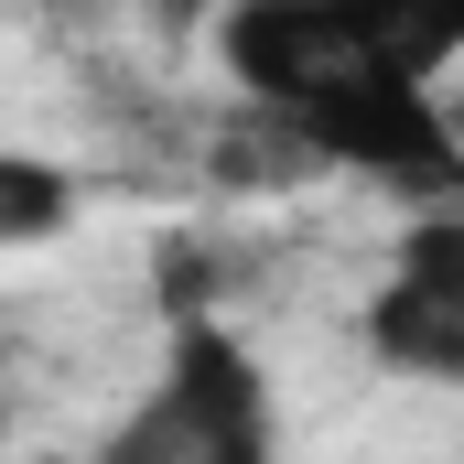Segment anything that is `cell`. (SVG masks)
<instances>
[{
  "label": "cell",
  "instance_id": "1",
  "mask_svg": "<svg viewBox=\"0 0 464 464\" xmlns=\"http://www.w3.org/2000/svg\"><path fill=\"white\" fill-rule=\"evenodd\" d=\"M217 76L237 109H270L335 184H378L400 206L464 195V130L454 98L400 76L356 0H217Z\"/></svg>",
  "mask_w": 464,
  "mask_h": 464
},
{
  "label": "cell",
  "instance_id": "2",
  "mask_svg": "<svg viewBox=\"0 0 464 464\" xmlns=\"http://www.w3.org/2000/svg\"><path fill=\"white\" fill-rule=\"evenodd\" d=\"M87 464H281V411H270L259 356L206 314H173L162 367L98 432Z\"/></svg>",
  "mask_w": 464,
  "mask_h": 464
},
{
  "label": "cell",
  "instance_id": "3",
  "mask_svg": "<svg viewBox=\"0 0 464 464\" xmlns=\"http://www.w3.org/2000/svg\"><path fill=\"white\" fill-rule=\"evenodd\" d=\"M356 346L389 378H411V389H454L464 400V281H443V270H378V292L356 314Z\"/></svg>",
  "mask_w": 464,
  "mask_h": 464
},
{
  "label": "cell",
  "instance_id": "4",
  "mask_svg": "<svg viewBox=\"0 0 464 464\" xmlns=\"http://www.w3.org/2000/svg\"><path fill=\"white\" fill-rule=\"evenodd\" d=\"M76 217H87V173L54 162V151H11L0 140V259L76 237Z\"/></svg>",
  "mask_w": 464,
  "mask_h": 464
},
{
  "label": "cell",
  "instance_id": "5",
  "mask_svg": "<svg viewBox=\"0 0 464 464\" xmlns=\"http://www.w3.org/2000/svg\"><path fill=\"white\" fill-rule=\"evenodd\" d=\"M356 22L378 33V54L421 87H443L464 65V0H356Z\"/></svg>",
  "mask_w": 464,
  "mask_h": 464
},
{
  "label": "cell",
  "instance_id": "6",
  "mask_svg": "<svg viewBox=\"0 0 464 464\" xmlns=\"http://www.w3.org/2000/svg\"><path fill=\"white\" fill-rule=\"evenodd\" d=\"M389 270H443V281H464V195L454 206H411L400 237H389Z\"/></svg>",
  "mask_w": 464,
  "mask_h": 464
},
{
  "label": "cell",
  "instance_id": "7",
  "mask_svg": "<svg viewBox=\"0 0 464 464\" xmlns=\"http://www.w3.org/2000/svg\"><path fill=\"white\" fill-rule=\"evenodd\" d=\"M0 443H11V378H0Z\"/></svg>",
  "mask_w": 464,
  "mask_h": 464
}]
</instances>
